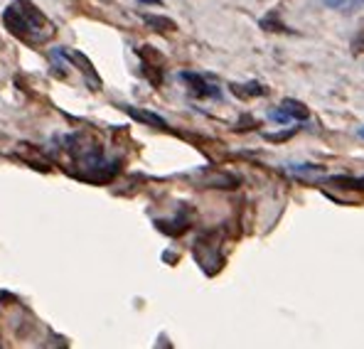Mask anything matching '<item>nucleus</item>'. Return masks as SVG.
<instances>
[{"mask_svg": "<svg viewBox=\"0 0 364 349\" xmlns=\"http://www.w3.org/2000/svg\"><path fill=\"white\" fill-rule=\"evenodd\" d=\"M143 3H160V0H143Z\"/></svg>", "mask_w": 364, "mask_h": 349, "instance_id": "6e6552de", "label": "nucleus"}, {"mask_svg": "<svg viewBox=\"0 0 364 349\" xmlns=\"http://www.w3.org/2000/svg\"><path fill=\"white\" fill-rule=\"evenodd\" d=\"M325 3L335 10H355V8H360L364 0H325Z\"/></svg>", "mask_w": 364, "mask_h": 349, "instance_id": "0eeeda50", "label": "nucleus"}, {"mask_svg": "<svg viewBox=\"0 0 364 349\" xmlns=\"http://www.w3.org/2000/svg\"><path fill=\"white\" fill-rule=\"evenodd\" d=\"M271 118H273V121H278V123L305 121V118H308V109H305L303 104H298V101L286 99V101H283V104H281V109L273 111Z\"/></svg>", "mask_w": 364, "mask_h": 349, "instance_id": "7ed1b4c3", "label": "nucleus"}, {"mask_svg": "<svg viewBox=\"0 0 364 349\" xmlns=\"http://www.w3.org/2000/svg\"><path fill=\"white\" fill-rule=\"evenodd\" d=\"M146 23L153 25V30H160V32H173L175 30V23L168 18H155V15H146Z\"/></svg>", "mask_w": 364, "mask_h": 349, "instance_id": "423d86ee", "label": "nucleus"}, {"mask_svg": "<svg viewBox=\"0 0 364 349\" xmlns=\"http://www.w3.org/2000/svg\"><path fill=\"white\" fill-rule=\"evenodd\" d=\"M128 116H133L136 121H143V123H151L155 128H168V123H165V118L151 114V111H141V109H131V106H126Z\"/></svg>", "mask_w": 364, "mask_h": 349, "instance_id": "39448f33", "label": "nucleus"}, {"mask_svg": "<svg viewBox=\"0 0 364 349\" xmlns=\"http://www.w3.org/2000/svg\"><path fill=\"white\" fill-rule=\"evenodd\" d=\"M360 136H362V138H364V128H360Z\"/></svg>", "mask_w": 364, "mask_h": 349, "instance_id": "1a4fd4ad", "label": "nucleus"}, {"mask_svg": "<svg viewBox=\"0 0 364 349\" xmlns=\"http://www.w3.org/2000/svg\"><path fill=\"white\" fill-rule=\"evenodd\" d=\"M182 82L190 84V91L197 96V99H219V89L214 84L207 82L202 74H195V72H182L180 74Z\"/></svg>", "mask_w": 364, "mask_h": 349, "instance_id": "f03ea898", "label": "nucleus"}, {"mask_svg": "<svg viewBox=\"0 0 364 349\" xmlns=\"http://www.w3.org/2000/svg\"><path fill=\"white\" fill-rule=\"evenodd\" d=\"M5 28L15 37L25 42H47L55 35V25L30 3V0H15L3 10Z\"/></svg>", "mask_w": 364, "mask_h": 349, "instance_id": "f257e3e1", "label": "nucleus"}, {"mask_svg": "<svg viewBox=\"0 0 364 349\" xmlns=\"http://www.w3.org/2000/svg\"><path fill=\"white\" fill-rule=\"evenodd\" d=\"M232 91L239 99H251V96H264L266 87H261L259 82H249V84H232Z\"/></svg>", "mask_w": 364, "mask_h": 349, "instance_id": "20e7f679", "label": "nucleus"}]
</instances>
